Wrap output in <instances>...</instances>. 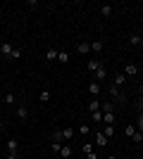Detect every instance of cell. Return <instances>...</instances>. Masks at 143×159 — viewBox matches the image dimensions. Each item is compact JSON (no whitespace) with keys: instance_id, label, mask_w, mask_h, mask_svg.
<instances>
[{"instance_id":"6da1fadb","label":"cell","mask_w":143,"mask_h":159,"mask_svg":"<svg viewBox=\"0 0 143 159\" xmlns=\"http://www.w3.org/2000/svg\"><path fill=\"white\" fill-rule=\"evenodd\" d=\"M107 135H105V133L102 131H95V135H93V145H98V147H107Z\"/></svg>"},{"instance_id":"7a4b0ae2","label":"cell","mask_w":143,"mask_h":159,"mask_svg":"<svg viewBox=\"0 0 143 159\" xmlns=\"http://www.w3.org/2000/svg\"><path fill=\"white\" fill-rule=\"evenodd\" d=\"M124 76H126V79H136V76H138V74H141V69H138V66L136 64H126V66H124Z\"/></svg>"},{"instance_id":"3957f363","label":"cell","mask_w":143,"mask_h":159,"mask_svg":"<svg viewBox=\"0 0 143 159\" xmlns=\"http://www.w3.org/2000/svg\"><path fill=\"white\" fill-rule=\"evenodd\" d=\"M29 114H31V112H29V107L24 105V102H19V105H17V119H19V121H26Z\"/></svg>"},{"instance_id":"277c9868","label":"cell","mask_w":143,"mask_h":159,"mask_svg":"<svg viewBox=\"0 0 143 159\" xmlns=\"http://www.w3.org/2000/svg\"><path fill=\"white\" fill-rule=\"evenodd\" d=\"M12 50H14V45L10 43V40H5V43H0V55H2L5 60H10V55H12Z\"/></svg>"},{"instance_id":"5b68a950","label":"cell","mask_w":143,"mask_h":159,"mask_svg":"<svg viewBox=\"0 0 143 159\" xmlns=\"http://www.w3.org/2000/svg\"><path fill=\"white\" fill-rule=\"evenodd\" d=\"M100 93H102V86L98 83V81H91V83H88V95H91V98H98Z\"/></svg>"},{"instance_id":"8992f818","label":"cell","mask_w":143,"mask_h":159,"mask_svg":"<svg viewBox=\"0 0 143 159\" xmlns=\"http://www.w3.org/2000/svg\"><path fill=\"white\" fill-rule=\"evenodd\" d=\"M100 112L107 114V112H115L117 114V102H100Z\"/></svg>"},{"instance_id":"52a82bcc","label":"cell","mask_w":143,"mask_h":159,"mask_svg":"<svg viewBox=\"0 0 143 159\" xmlns=\"http://www.w3.org/2000/svg\"><path fill=\"white\" fill-rule=\"evenodd\" d=\"M102 66V62L100 60H91V62H86V69H88V74H95L98 69Z\"/></svg>"},{"instance_id":"ba28073f","label":"cell","mask_w":143,"mask_h":159,"mask_svg":"<svg viewBox=\"0 0 143 159\" xmlns=\"http://www.w3.org/2000/svg\"><path fill=\"white\" fill-rule=\"evenodd\" d=\"M93 76H95V81H98V83H102V81L107 79V69H105V64H102L100 69H98V71L93 74Z\"/></svg>"},{"instance_id":"9c48e42d","label":"cell","mask_w":143,"mask_h":159,"mask_svg":"<svg viewBox=\"0 0 143 159\" xmlns=\"http://www.w3.org/2000/svg\"><path fill=\"white\" fill-rule=\"evenodd\" d=\"M126 76H124V74H117L115 79H112V86H117V88H122V86H126Z\"/></svg>"},{"instance_id":"30bf717a","label":"cell","mask_w":143,"mask_h":159,"mask_svg":"<svg viewBox=\"0 0 143 159\" xmlns=\"http://www.w3.org/2000/svg\"><path fill=\"white\" fill-rule=\"evenodd\" d=\"M76 52H79V55H88V52H91V43H86V40H81V43L76 45Z\"/></svg>"},{"instance_id":"8fae6325","label":"cell","mask_w":143,"mask_h":159,"mask_svg":"<svg viewBox=\"0 0 143 159\" xmlns=\"http://www.w3.org/2000/svg\"><path fill=\"white\" fill-rule=\"evenodd\" d=\"M112 12H115V10H112V5H100V17H102V19H110V17H112Z\"/></svg>"},{"instance_id":"7c38bea8","label":"cell","mask_w":143,"mask_h":159,"mask_svg":"<svg viewBox=\"0 0 143 159\" xmlns=\"http://www.w3.org/2000/svg\"><path fill=\"white\" fill-rule=\"evenodd\" d=\"M100 131L105 133V135H107V140H112V138H115V126H112V124H105V126H102Z\"/></svg>"},{"instance_id":"4fadbf2b","label":"cell","mask_w":143,"mask_h":159,"mask_svg":"<svg viewBox=\"0 0 143 159\" xmlns=\"http://www.w3.org/2000/svg\"><path fill=\"white\" fill-rule=\"evenodd\" d=\"M2 100H5V105H7V107L19 105V102H17V98H14V93H5V98H2Z\"/></svg>"},{"instance_id":"5bb4252c","label":"cell","mask_w":143,"mask_h":159,"mask_svg":"<svg viewBox=\"0 0 143 159\" xmlns=\"http://www.w3.org/2000/svg\"><path fill=\"white\" fill-rule=\"evenodd\" d=\"M110 98L124 100V95H122V90H119V88H117V86H112V83H110Z\"/></svg>"},{"instance_id":"9a60e30c","label":"cell","mask_w":143,"mask_h":159,"mask_svg":"<svg viewBox=\"0 0 143 159\" xmlns=\"http://www.w3.org/2000/svg\"><path fill=\"white\" fill-rule=\"evenodd\" d=\"M102 48H105L102 40H93V43H91V52H102Z\"/></svg>"},{"instance_id":"2e32d148","label":"cell","mask_w":143,"mask_h":159,"mask_svg":"<svg viewBox=\"0 0 143 159\" xmlns=\"http://www.w3.org/2000/svg\"><path fill=\"white\" fill-rule=\"evenodd\" d=\"M57 55H60V50H55V48H50V50L45 52V60H48V62H55V60H57Z\"/></svg>"},{"instance_id":"e0dca14e","label":"cell","mask_w":143,"mask_h":159,"mask_svg":"<svg viewBox=\"0 0 143 159\" xmlns=\"http://www.w3.org/2000/svg\"><path fill=\"white\" fill-rule=\"evenodd\" d=\"M100 109V100L98 98H91V102H88V112H98Z\"/></svg>"},{"instance_id":"ac0fdd59","label":"cell","mask_w":143,"mask_h":159,"mask_svg":"<svg viewBox=\"0 0 143 159\" xmlns=\"http://www.w3.org/2000/svg\"><path fill=\"white\" fill-rule=\"evenodd\" d=\"M134 133H136V126H134V124H126V126H124V135H126V138H134Z\"/></svg>"},{"instance_id":"d6986e66","label":"cell","mask_w":143,"mask_h":159,"mask_svg":"<svg viewBox=\"0 0 143 159\" xmlns=\"http://www.w3.org/2000/svg\"><path fill=\"white\" fill-rule=\"evenodd\" d=\"M5 147H7V152H17V150H19V143L12 138V140H7V145H5Z\"/></svg>"},{"instance_id":"ffe728a7","label":"cell","mask_w":143,"mask_h":159,"mask_svg":"<svg viewBox=\"0 0 143 159\" xmlns=\"http://www.w3.org/2000/svg\"><path fill=\"white\" fill-rule=\"evenodd\" d=\"M115 119H117V114H115V112L102 114V124H115Z\"/></svg>"},{"instance_id":"44dd1931","label":"cell","mask_w":143,"mask_h":159,"mask_svg":"<svg viewBox=\"0 0 143 159\" xmlns=\"http://www.w3.org/2000/svg\"><path fill=\"white\" fill-rule=\"evenodd\" d=\"M79 135H83V138H88V135H91V126H88V124H81V126H79Z\"/></svg>"},{"instance_id":"7402d4cb","label":"cell","mask_w":143,"mask_h":159,"mask_svg":"<svg viewBox=\"0 0 143 159\" xmlns=\"http://www.w3.org/2000/svg\"><path fill=\"white\" fill-rule=\"evenodd\" d=\"M60 157H62V159H69V157H72V147H69V145H62Z\"/></svg>"},{"instance_id":"603a6c76","label":"cell","mask_w":143,"mask_h":159,"mask_svg":"<svg viewBox=\"0 0 143 159\" xmlns=\"http://www.w3.org/2000/svg\"><path fill=\"white\" fill-rule=\"evenodd\" d=\"M62 145H64V143H60V140H53V143H50V150H53L55 154H60V150H62Z\"/></svg>"},{"instance_id":"cb8c5ba5","label":"cell","mask_w":143,"mask_h":159,"mask_svg":"<svg viewBox=\"0 0 143 159\" xmlns=\"http://www.w3.org/2000/svg\"><path fill=\"white\" fill-rule=\"evenodd\" d=\"M62 138H64V140H72V138H74V131H72L69 126H64V128H62Z\"/></svg>"},{"instance_id":"d4e9b609","label":"cell","mask_w":143,"mask_h":159,"mask_svg":"<svg viewBox=\"0 0 143 159\" xmlns=\"http://www.w3.org/2000/svg\"><path fill=\"white\" fill-rule=\"evenodd\" d=\"M134 126H136V131H138V133H143V112H138L136 124H134Z\"/></svg>"},{"instance_id":"484cf974","label":"cell","mask_w":143,"mask_h":159,"mask_svg":"<svg viewBox=\"0 0 143 159\" xmlns=\"http://www.w3.org/2000/svg\"><path fill=\"white\" fill-rule=\"evenodd\" d=\"M21 55H24V52H21V48H14V50H12V55H10V60H12V62H17V60H21Z\"/></svg>"},{"instance_id":"4316f807","label":"cell","mask_w":143,"mask_h":159,"mask_svg":"<svg viewBox=\"0 0 143 159\" xmlns=\"http://www.w3.org/2000/svg\"><path fill=\"white\" fill-rule=\"evenodd\" d=\"M50 98H53V93H50V90H41V95H38V100H41V102H50Z\"/></svg>"},{"instance_id":"83f0119b","label":"cell","mask_w":143,"mask_h":159,"mask_svg":"<svg viewBox=\"0 0 143 159\" xmlns=\"http://www.w3.org/2000/svg\"><path fill=\"white\" fill-rule=\"evenodd\" d=\"M129 43H131V45H141V33H131Z\"/></svg>"},{"instance_id":"f1b7e54d","label":"cell","mask_w":143,"mask_h":159,"mask_svg":"<svg viewBox=\"0 0 143 159\" xmlns=\"http://www.w3.org/2000/svg\"><path fill=\"white\" fill-rule=\"evenodd\" d=\"M81 152L83 154H91V152H93V140H91V143H83V145H81Z\"/></svg>"},{"instance_id":"f546056e","label":"cell","mask_w":143,"mask_h":159,"mask_svg":"<svg viewBox=\"0 0 143 159\" xmlns=\"http://www.w3.org/2000/svg\"><path fill=\"white\" fill-rule=\"evenodd\" d=\"M57 62H62V64H64V62H69V55L64 52V50H60V55H57Z\"/></svg>"},{"instance_id":"4dcf8cb0","label":"cell","mask_w":143,"mask_h":159,"mask_svg":"<svg viewBox=\"0 0 143 159\" xmlns=\"http://www.w3.org/2000/svg\"><path fill=\"white\" fill-rule=\"evenodd\" d=\"M91 119L93 121H102V112L98 109V112H91Z\"/></svg>"},{"instance_id":"1f68e13d","label":"cell","mask_w":143,"mask_h":159,"mask_svg":"<svg viewBox=\"0 0 143 159\" xmlns=\"http://www.w3.org/2000/svg\"><path fill=\"white\" fill-rule=\"evenodd\" d=\"M131 140H134V143H143V133H134V138H131Z\"/></svg>"},{"instance_id":"d6a6232c","label":"cell","mask_w":143,"mask_h":159,"mask_svg":"<svg viewBox=\"0 0 143 159\" xmlns=\"http://www.w3.org/2000/svg\"><path fill=\"white\" fill-rule=\"evenodd\" d=\"M5 159H19V154H17V152H7Z\"/></svg>"},{"instance_id":"836d02e7","label":"cell","mask_w":143,"mask_h":159,"mask_svg":"<svg viewBox=\"0 0 143 159\" xmlns=\"http://www.w3.org/2000/svg\"><path fill=\"white\" fill-rule=\"evenodd\" d=\"M86 159H98V152H95V150H93V152H91V154H86Z\"/></svg>"},{"instance_id":"e575fe53","label":"cell","mask_w":143,"mask_h":159,"mask_svg":"<svg viewBox=\"0 0 143 159\" xmlns=\"http://www.w3.org/2000/svg\"><path fill=\"white\" fill-rule=\"evenodd\" d=\"M2 133H5V124H2V121H0V135H2Z\"/></svg>"},{"instance_id":"d590c367","label":"cell","mask_w":143,"mask_h":159,"mask_svg":"<svg viewBox=\"0 0 143 159\" xmlns=\"http://www.w3.org/2000/svg\"><path fill=\"white\" fill-rule=\"evenodd\" d=\"M105 159H117V157H115V154H107V157H105Z\"/></svg>"},{"instance_id":"8d00e7d4","label":"cell","mask_w":143,"mask_h":159,"mask_svg":"<svg viewBox=\"0 0 143 159\" xmlns=\"http://www.w3.org/2000/svg\"><path fill=\"white\" fill-rule=\"evenodd\" d=\"M141 100H143V86H141Z\"/></svg>"},{"instance_id":"74e56055","label":"cell","mask_w":143,"mask_h":159,"mask_svg":"<svg viewBox=\"0 0 143 159\" xmlns=\"http://www.w3.org/2000/svg\"><path fill=\"white\" fill-rule=\"evenodd\" d=\"M141 45H143V36H141Z\"/></svg>"},{"instance_id":"f35d334b","label":"cell","mask_w":143,"mask_h":159,"mask_svg":"<svg viewBox=\"0 0 143 159\" xmlns=\"http://www.w3.org/2000/svg\"><path fill=\"white\" fill-rule=\"evenodd\" d=\"M141 145H143V143H141Z\"/></svg>"}]
</instances>
